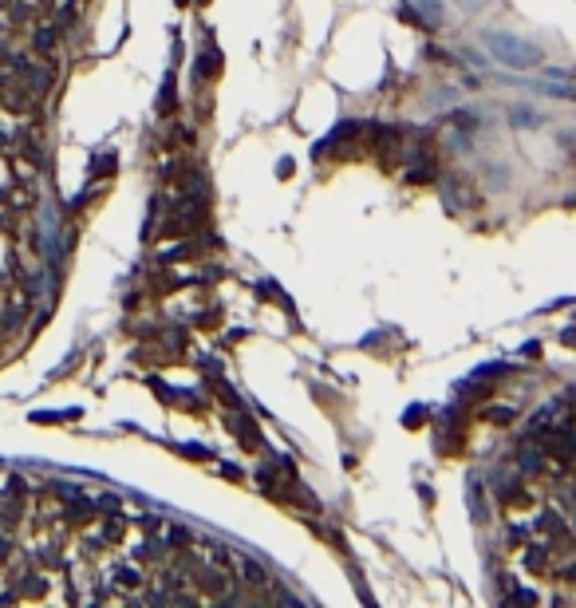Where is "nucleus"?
<instances>
[{"label": "nucleus", "mask_w": 576, "mask_h": 608, "mask_svg": "<svg viewBox=\"0 0 576 608\" xmlns=\"http://www.w3.org/2000/svg\"><path fill=\"white\" fill-rule=\"evenodd\" d=\"M0 99H4V107H8V111H28V107H32V95H28V87H12V83H4Z\"/></svg>", "instance_id": "f257e3e1"}, {"label": "nucleus", "mask_w": 576, "mask_h": 608, "mask_svg": "<svg viewBox=\"0 0 576 608\" xmlns=\"http://www.w3.org/2000/svg\"><path fill=\"white\" fill-rule=\"evenodd\" d=\"M95 510H99V506H91V502H71L64 517L71 522V526H83V522H91V517H95Z\"/></svg>", "instance_id": "f03ea898"}, {"label": "nucleus", "mask_w": 576, "mask_h": 608, "mask_svg": "<svg viewBox=\"0 0 576 608\" xmlns=\"http://www.w3.org/2000/svg\"><path fill=\"white\" fill-rule=\"evenodd\" d=\"M115 581H119L123 589H139V585H143V573H139L134 565H119V569H115Z\"/></svg>", "instance_id": "7ed1b4c3"}, {"label": "nucleus", "mask_w": 576, "mask_h": 608, "mask_svg": "<svg viewBox=\"0 0 576 608\" xmlns=\"http://www.w3.org/2000/svg\"><path fill=\"white\" fill-rule=\"evenodd\" d=\"M32 48L36 51H51V48H56V28H40L36 40H32Z\"/></svg>", "instance_id": "20e7f679"}, {"label": "nucleus", "mask_w": 576, "mask_h": 608, "mask_svg": "<svg viewBox=\"0 0 576 608\" xmlns=\"http://www.w3.org/2000/svg\"><path fill=\"white\" fill-rule=\"evenodd\" d=\"M544 561H549V545H544V549H529V553H525V565H529V569H541Z\"/></svg>", "instance_id": "39448f33"}, {"label": "nucleus", "mask_w": 576, "mask_h": 608, "mask_svg": "<svg viewBox=\"0 0 576 608\" xmlns=\"http://www.w3.org/2000/svg\"><path fill=\"white\" fill-rule=\"evenodd\" d=\"M8 557H12V541H8V537H0V565H4Z\"/></svg>", "instance_id": "423d86ee"}, {"label": "nucleus", "mask_w": 576, "mask_h": 608, "mask_svg": "<svg viewBox=\"0 0 576 608\" xmlns=\"http://www.w3.org/2000/svg\"><path fill=\"white\" fill-rule=\"evenodd\" d=\"M568 581H576V565H573V569H568Z\"/></svg>", "instance_id": "0eeeda50"}]
</instances>
